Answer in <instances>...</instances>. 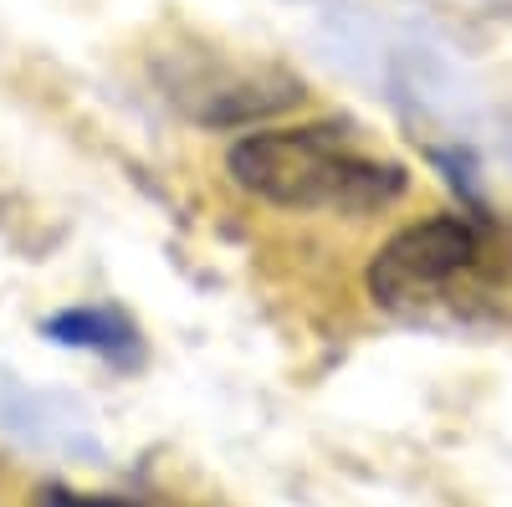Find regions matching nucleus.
Returning a JSON list of instances; mask_svg holds the SVG:
<instances>
[{
	"label": "nucleus",
	"mask_w": 512,
	"mask_h": 507,
	"mask_svg": "<svg viewBox=\"0 0 512 507\" xmlns=\"http://www.w3.org/2000/svg\"><path fill=\"white\" fill-rule=\"evenodd\" d=\"M226 175L251 200L277 210H338L374 216L410 195V169L369 154L349 123H297L262 129L226 149Z\"/></svg>",
	"instance_id": "f257e3e1"
},
{
	"label": "nucleus",
	"mask_w": 512,
	"mask_h": 507,
	"mask_svg": "<svg viewBox=\"0 0 512 507\" xmlns=\"http://www.w3.org/2000/svg\"><path fill=\"white\" fill-rule=\"evenodd\" d=\"M482 272H487V241L477 221L425 216L374 251L364 287L374 308L395 318H415V313L466 308L472 292L482 287Z\"/></svg>",
	"instance_id": "f03ea898"
},
{
	"label": "nucleus",
	"mask_w": 512,
	"mask_h": 507,
	"mask_svg": "<svg viewBox=\"0 0 512 507\" xmlns=\"http://www.w3.org/2000/svg\"><path fill=\"white\" fill-rule=\"evenodd\" d=\"M41 333L52 344L88 349V354L118 359V364H139V354H144V338L123 308H67V313H52Z\"/></svg>",
	"instance_id": "7ed1b4c3"
},
{
	"label": "nucleus",
	"mask_w": 512,
	"mask_h": 507,
	"mask_svg": "<svg viewBox=\"0 0 512 507\" xmlns=\"http://www.w3.org/2000/svg\"><path fill=\"white\" fill-rule=\"evenodd\" d=\"M41 507H149V502H128V497H82V492H47Z\"/></svg>",
	"instance_id": "20e7f679"
}]
</instances>
